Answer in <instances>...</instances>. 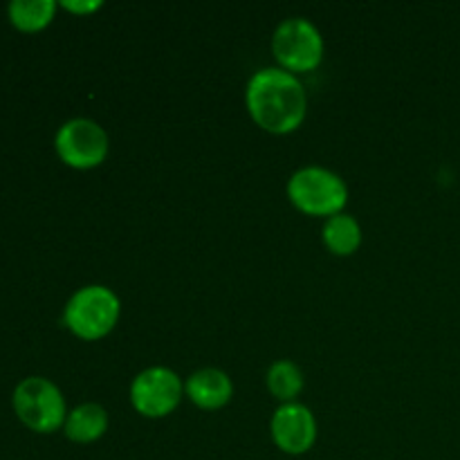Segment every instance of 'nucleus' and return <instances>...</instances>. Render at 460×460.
<instances>
[{
	"mask_svg": "<svg viewBox=\"0 0 460 460\" xmlns=\"http://www.w3.org/2000/svg\"><path fill=\"white\" fill-rule=\"evenodd\" d=\"M119 299L103 286H85L70 296L63 310V323L79 340L94 341L106 337L119 319Z\"/></svg>",
	"mask_w": 460,
	"mask_h": 460,
	"instance_id": "7ed1b4c3",
	"label": "nucleus"
},
{
	"mask_svg": "<svg viewBox=\"0 0 460 460\" xmlns=\"http://www.w3.org/2000/svg\"><path fill=\"white\" fill-rule=\"evenodd\" d=\"M182 382L171 368L153 367L139 373L130 385V402L146 418H164L178 409L182 400Z\"/></svg>",
	"mask_w": 460,
	"mask_h": 460,
	"instance_id": "0eeeda50",
	"label": "nucleus"
},
{
	"mask_svg": "<svg viewBox=\"0 0 460 460\" xmlns=\"http://www.w3.org/2000/svg\"><path fill=\"white\" fill-rule=\"evenodd\" d=\"M272 52L281 70L299 75L322 63L323 39L317 27L305 18H288L272 36Z\"/></svg>",
	"mask_w": 460,
	"mask_h": 460,
	"instance_id": "39448f33",
	"label": "nucleus"
},
{
	"mask_svg": "<svg viewBox=\"0 0 460 460\" xmlns=\"http://www.w3.org/2000/svg\"><path fill=\"white\" fill-rule=\"evenodd\" d=\"M184 394L196 407L220 409L232 400L234 385L227 373L218 371V368H202L189 377L184 385Z\"/></svg>",
	"mask_w": 460,
	"mask_h": 460,
	"instance_id": "1a4fd4ad",
	"label": "nucleus"
},
{
	"mask_svg": "<svg viewBox=\"0 0 460 460\" xmlns=\"http://www.w3.org/2000/svg\"><path fill=\"white\" fill-rule=\"evenodd\" d=\"M270 431H272L274 445L283 454L301 456L313 449L317 440V420L308 407L299 402H288L274 411Z\"/></svg>",
	"mask_w": 460,
	"mask_h": 460,
	"instance_id": "6e6552de",
	"label": "nucleus"
},
{
	"mask_svg": "<svg viewBox=\"0 0 460 460\" xmlns=\"http://www.w3.org/2000/svg\"><path fill=\"white\" fill-rule=\"evenodd\" d=\"M57 7L54 0H12L7 4V18L18 31L34 34L54 21Z\"/></svg>",
	"mask_w": 460,
	"mask_h": 460,
	"instance_id": "9b49d317",
	"label": "nucleus"
},
{
	"mask_svg": "<svg viewBox=\"0 0 460 460\" xmlns=\"http://www.w3.org/2000/svg\"><path fill=\"white\" fill-rule=\"evenodd\" d=\"M322 236L328 250L337 256H350L362 245V227L353 216L344 211L326 220Z\"/></svg>",
	"mask_w": 460,
	"mask_h": 460,
	"instance_id": "f8f14e48",
	"label": "nucleus"
},
{
	"mask_svg": "<svg viewBox=\"0 0 460 460\" xmlns=\"http://www.w3.org/2000/svg\"><path fill=\"white\" fill-rule=\"evenodd\" d=\"M265 382H268L270 394L274 395L281 402H295L296 395L304 389V373L290 359H279L270 367L268 376H265Z\"/></svg>",
	"mask_w": 460,
	"mask_h": 460,
	"instance_id": "ddd939ff",
	"label": "nucleus"
},
{
	"mask_svg": "<svg viewBox=\"0 0 460 460\" xmlns=\"http://www.w3.org/2000/svg\"><path fill=\"white\" fill-rule=\"evenodd\" d=\"M54 148L63 164H67L70 169L88 171L106 162L108 135L97 121L76 117V119L66 121L57 130Z\"/></svg>",
	"mask_w": 460,
	"mask_h": 460,
	"instance_id": "423d86ee",
	"label": "nucleus"
},
{
	"mask_svg": "<svg viewBox=\"0 0 460 460\" xmlns=\"http://www.w3.org/2000/svg\"><path fill=\"white\" fill-rule=\"evenodd\" d=\"M288 198L304 214L332 218L346 207L349 189L344 180L332 171L322 166H305L296 171L288 182Z\"/></svg>",
	"mask_w": 460,
	"mask_h": 460,
	"instance_id": "20e7f679",
	"label": "nucleus"
},
{
	"mask_svg": "<svg viewBox=\"0 0 460 460\" xmlns=\"http://www.w3.org/2000/svg\"><path fill=\"white\" fill-rule=\"evenodd\" d=\"M245 106L256 126L272 135H288L304 124L308 99L296 75L263 67L247 84Z\"/></svg>",
	"mask_w": 460,
	"mask_h": 460,
	"instance_id": "f257e3e1",
	"label": "nucleus"
},
{
	"mask_svg": "<svg viewBox=\"0 0 460 460\" xmlns=\"http://www.w3.org/2000/svg\"><path fill=\"white\" fill-rule=\"evenodd\" d=\"M61 7L70 13H93L102 7V3H94V0H85V3H75V0H63Z\"/></svg>",
	"mask_w": 460,
	"mask_h": 460,
	"instance_id": "4468645a",
	"label": "nucleus"
},
{
	"mask_svg": "<svg viewBox=\"0 0 460 460\" xmlns=\"http://www.w3.org/2000/svg\"><path fill=\"white\" fill-rule=\"evenodd\" d=\"M12 407L18 420L34 434H54L66 425V398L48 377L31 376L18 382L12 394Z\"/></svg>",
	"mask_w": 460,
	"mask_h": 460,
	"instance_id": "f03ea898",
	"label": "nucleus"
},
{
	"mask_svg": "<svg viewBox=\"0 0 460 460\" xmlns=\"http://www.w3.org/2000/svg\"><path fill=\"white\" fill-rule=\"evenodd\" d=\"M108 429V416L106 409L99 407L94 402L79 404L76 409H72L66 418V425H63V431H66L67 440L79 445L94 443V440L102 438Z\"/></svg>",
	"mask_w": 460,
	"mask_h": 460,
	"instance_id": "9d476101",
	"label": "nucleus"
}]
</instances>
